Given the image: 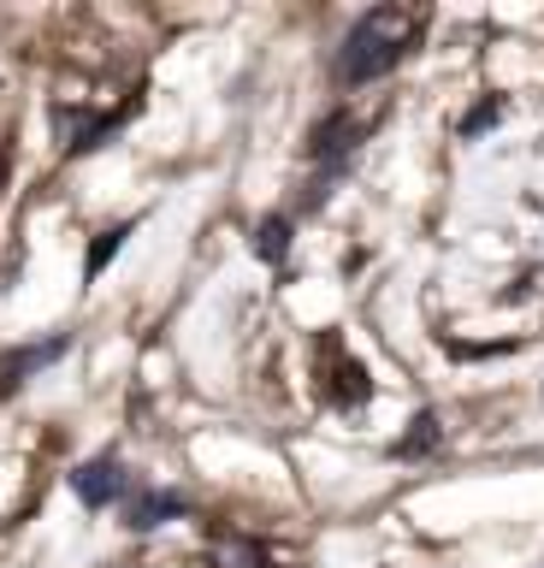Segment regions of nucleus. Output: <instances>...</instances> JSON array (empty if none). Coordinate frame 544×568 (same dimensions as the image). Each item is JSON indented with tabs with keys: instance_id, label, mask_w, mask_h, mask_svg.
<instances>
[{
	"instance_id": "13",
	"label": "nucleus",
	"mask_w": 544,
	"mask_h": 568,
	"mask_svg": "<svg viewBox=\"0 0 544 568\" xmlns=\"http://www.w3.org/2000/svg\"><path fill=\"white\" fill-rule=\"evenodd\" d=\"M0 184H7V149H0Z\"/></svg>"
},
{
	"instance_id": "10",
	"label": "nucleus",
	"mask_w": 544,
	"mask_h": 568,
	"mask_svg": "<svg viewBox=\"0 0 544 568\" xmlns=\"http://www.w3.org/2000/svg\"><path fill=\"white\" fill-rule=\"evenodd\" d=\"M255 255L267 266H285V255H290V220L285 213H260L255 220Z\"/></svg>"
},
{
	"instance_id": "5",
	"label": "nucleus",
	"mask_w": 544,
	"mask_h": 568,
	"mask_svg": "<svg viewBox=\"0 0 544 568\" xmlns=\"http://www.w3.org/2000/svg\"><path fill=\"white\" fill-rule=\"evenodd\" d=\"M72 491L90 509H107V504H119V497L131 491V474H125L119 456H95V462H83V468H72Z\"/></svg>"
},
{
	"instance_id": "6",
	"label": "nucleus",
	"mask_w": 544,
	"mask_h": 568,
	"mask_svg": "<svg viewBox=\"0 0 544 568\" xmlns=\"http://www.w3.org/2000/svg\"><path fill=\"white\" fill-rule=\"evenodd\" d=\"M65 349H72V337H65V332H54V337H48V344H24V349H7V355H0V390H19V385L30 379V373H42L48 362H60Z\"/></svg>"
},
{
	"instance_id": "3",
	"label": "nucleus",
	"mask_w": 544,
	"mask_h": 568,
	"mask_svg": "<svg viewBox=\"0 0 544 568\" xmlns=\"http://www.w3.org/2000/svg\"><path fill=\"white\" fill-rule=\"evenodd\" d=\"M125 119H131V101L113 106V113H90V106L54 101V136H60L65 154H90V149H101V142H107Z\"/></svg>"
},
{
	"instance_id": "8",
	"label": "nucleus",
	"mask_w": 544,
	"mask_h": 568,
	"mask_svg": "<svg viewBox=\"0 0 544 568\" xmlns=\"http://www.w3.org/2000/svg\"><path fill=\"white\" fill-rule=\"evenodd\" d=\"M438 444H444V420H438L432 408H420V415L409 420V433H402V438L391 444V450H397L402 462H414V456H432Z\"/></svg>"
},
{
	"instance_id": "1",
	"label": "nucleus",
	"mask_w": 544,
	"mask_h": 568,
	"mask_svg": "<svg viewBox=\"0 0 544 568\" xmlns=\"http://www.w3.org/2000/svg\"><path fill=\"white\" fill-rule=\"evenodd\" d=\"M420 30H427V12L420 7H373L361 12L356 24H349L343 48H338V83L343 89H361L384 78V71H397L409 60V48L420 42Z\"/></svg>"
},
{
	"instance_id": "11",
	"label": "nucleus",
	"mask_w": 544,
	"mask_h": 568,
	"mask_svg": "<svg viewBox=\"0 0 544 568\" xmlns=\"http://www.w3.org/2000/svg\"><path fill=\"white\" fill-rule=\"evenodd\" d=\"M125 237H131V225H113V231H101V237H95V248L83 255V278H95L101 266H107V261L119 255V248H125Z\"/></svg>"
},
{
	"instance_id": "12",
	"label": "nucleus",
	"mask_w": 544,
	"mask_h": 568,
	"mask_svg": "<svg viewBox=\"0 0 544 568\" xmlns=\"http://www.w3.org/2000/svg\"><path fill=\"white\" fill-rule=\"evenodd\" d=\"M497 119H503V95H485V101L462 119V136H480V131H491Z\"/></svg>"
},
{
	"instance_id": "9",
	"label": "nucleus",
	"mask_w": 544,
	"mask_h": 568,
	"mask_svg": "<svg viewBox=\"0 0 544 568\" xmlns=\"http://www.w3.org/2000/svg\"><path fill=\"white\" fill-rule=\"evenodd\" d=\"M202 568H273V557H267V545H255V539H219L202 557Z\"/></svg>"
},
{
	"instance_id": "7",
	"label": "nucleus",
	"mask_w": 544,
	"mask_h": 568,
	"mask_svg": "<svg viewBox=\"0 0 544 568\" xmlns=\"http://www.w3.org/2000/svg\"><path fill=\"white\" fill-rule=\"evenodd\" d=\"M178 515H184V497L178 491H154V486L125 491V527L131 532H154V527L178 521Z\"/></svg>"
},
{
	"instance_id": "4",
	"label": "nucleus",
	"mask_w": 544,
	"mask_h": 568,
	"mask_svg": "<svg viewBox=\"0 0 544 568\" xmlns=\"http://www.w3.org/2000/svg\"><path fill=\"white\" fill-rule=\"evenodd\" d=\"M361 136H367V124H361L356 113H343V106H338V113H331V119H320V124H314V136H308V154H314V160H320V166H326L320 190H326V184H331V178H338L343 166H349V160H356ZM320 190H314V195H320Z\"/></svg>"
},
{
	"instance_id": "2",
	"label": "nucleus",
	"mask_w": 544,
	"mask_h": 568,
	"mask_svg": "<svg viewBox=\"0 0 544 568\" xmlns=\"http://www.w3.org/2000/svg\"><path fill=\"white\" fill-rule=\"evenodd\" d=\"M320 397L331 408H361L373 397V379H367V367L343 349V337H326L320 344Z\"/></svg>"
}]
</instances>
